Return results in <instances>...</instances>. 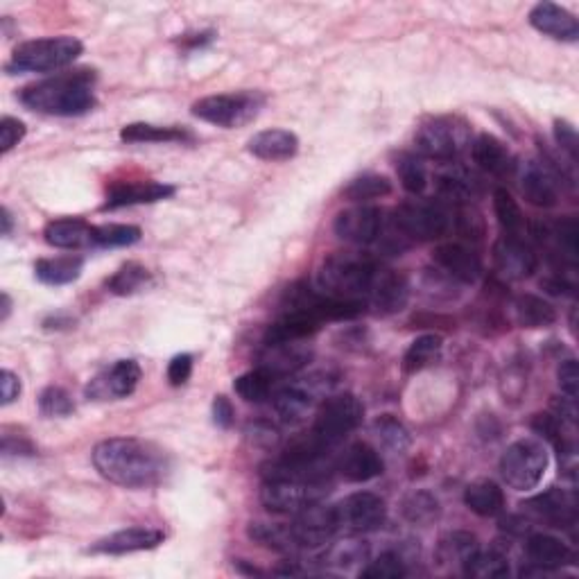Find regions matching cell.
I'll return each instance as SVG.
<instances>
[{
    "mask_svg": "<svg viewBox=\"0 0 579 579\" xmlns=\"http://www.w3.org/2000/svg\"><path fill=\"white\" fill-rule=\"evenodd\" d=\"M93 466L102 478L125 489H150L170 473L163 448L136 437H111L93 448Z\"/></svg>",
    "mask_w": 579,
    "mask_h": 579,
    "instance_id": "1",
    "label": "cell"
},
{
    "mask_svg": "<svg viewBox=\"0 0 579 579\" xmlns=\"http://www.w3.org/2000/svg\"><path fill=\"white\" fill-rule=\"evenodd\" d=\"M95 73L93 71H73L59 73L50 80L25 86L21 91V102L32 111L46 116H84L95 107Z\"/></svg>",
    "mask_w": 579,
    "mask_h": 579,
    "instance_id": "2",
    "label": "cell"
},
{
    "mask_svg": "<svg viewBox=\"0 0 579 579\" xmlns=\"http://www.w3.org/2000/svg\"><path fill=\"white\" fill-rule=\"evenodd\" d=\"M376 274L378 267L367 254L337 252L324 258L317 272V283L326 292V297L362 301L360 297L369 295Z\"/></svg>",
    "mask_w": 579,
    "mask_h": 579,
    "instance_id": "3",
    "label": "cell"
},
{
    "mask_svg": "<svg viewBox=\"0 0 579 579\" xmlns=\"http://www.w3.org/2000/svg\"><path fill=\"white\" fill-rule=\"evenodd\" d=\"M82 41L75 37L32 39L14 48L7 73H55L82 55Z\"/></svg>",
    "mask_w": 579,
    "mask_h": 579,
    "instance_id": "4",
    "label": "cell"
},
{
    "mask_svg": "<svg viewBox=\"0 0 579 579\" xmlns=\"http://www.w3.org/2000/svg\"><path fill=\"white\" fill-rule=\"evenodd\" d=\"M550 455L548 448L537 439H518L500 457V475L505 485L514 491H532L541 485L543 475L548 471Z\"/></svg>",
    "mask_w": 579,
    "mask_h": 579,
    "instance_id": "5",
    "label": "cell"
},
{
    "mask_svg": "<svg viewBox=\"0 0 579 579\" xmlns=\"http://www.w3.org/2000/svg\"><path fill=\"white\" fill-rule=\"evenodd\" d=\"M263 105L265 98L258 91L220 93L197 100L193 105V116L204 120V123L224 129H236L252 123V120L261 114Z\"/></svg>",
    "mask_w": 579,
    "mask_h": 579,
    "instance_id": "6",
    "label": "cell"
},
{
    "mask_svg": "<svg viewBox=\"0 0 579 579\" xmlns=\"http://www.w3.org/2000/svg\"><path fill=\"white\" fill-rule=\"evenodd\" d=\"M362 419H365V405H362L356 396L335 394L331 399H326L322 408H319L310 435L326 448H333L344 442V439L360 426Z\"/></svg>",
    "mask_w": 579,
    "mask_h": 579,
    "instance_id": "7",
    "label": "cell"
},
{
    "mask_svg": "<svg viewBox=\"0 0 579 579\" xmlns=\"http://www.w3.org/2000/svg\"><path fill=\"white\" fill-rule=\"evenodd\" d=\"M328 491H331V482L265 478L261 500L274 514H297L310 505L322 503Z\"/></svg>",
    "mask_w": 579,
    "mask_h": 579,
    "instance_id": "8",
    "label": "cell"
},
{
    "mask_svg": "<svg viewBox=\"0 0 579 579\" xmlns=\"http://www.w3.org/2000/svg\"><path fill=\"white\" fill-rule=\"evenodd\" d=\"M394 224L405 238L428 243L451 229V215L437 202H405L394 211Z\"/></svg>",
    "mask_w": 579,
    "mask_h": 579,
    "instance_id": "9",
    "label": "cell"
},
{
    "mask_svg": "<svg viewBox=\"0 0 579 579\" xmlns=\"http://www.w3.org/2000/svg\"><path fill=\"white\" fill-rule=\"evenodd\" d=\"M337 530L347 534H367L383 527L387 518L385 500L371 494V491H358L333 507Z\"/></svg>",
    "mask_w": 579,
    "mask_h": 579,
    "instance_id": "10",
    "label": "cell"
},
{
    "mask_svg": "<svg viewBox=\"0 0 579 579\" xmlns=\"http://www.w3.org/2000/svg\"><path fill=\"white\" fill-rule=\"evenodd\" d=\"M464 143V127L451 118H432L414 134V148L421 159L453 161L464 150Z\"/></svg>",
    "mask_w": 579,
    "mask_h": 579,
    "instance_id": "11",
    "label": "cell"
},
{
    "mask_svg": "<svg viewBox=\"0 0 579 579\" xmlns=\"http://www.w3.org/2000/svg\"><path fill=\"white\" fill-rule=\"evenodd\" d=\"M299 550H317L331 543L337 532V521L333 507L315 503L295 514V523L290 525Z\"/></svg>",
    "mask_w": 579,
    "mask_h": 579,
    "instance_id": "12",
    "label": "cell"
},
{
    "mask_svg": "<svg viewBox=\"0 0 579 579\" xmlns=\"http://www.w3.org/2000/svg\"><path fill=\"white\" fill-rule=\"evenodd\" d=\"M141 380V367L136 360H118L114 365L102 369L89 385L86 396L91 401H120L132 396Z\"/></svg>",
    "mask_w": 579,
    "mask_h": 579,
    "instance_id": "13",
    "label": "cell"
},
{
    "mask_svg": "<svg viewBox=\"0 0 579 579\" xmlns=\"http://www.w3.org/2000/svg\"><path fill=\"white\" fill-rule=\"evenodd\" d=\"M523 514H527L534 521L548 523L552 527H570L577 523V498L573 491L552 487L543 494L525 500L521 505Z\"/></svg>",
    "mask_w": 579,
    "mask_h": 579,
    "instance_id": "14",
    "label": "cell"
},
{
    "mask_svg": "<svg viewBox=\"0 0 579 579\" xmlns=\"http://www.w3.org/2000/svg\"><path fill=\"white\" fill-rule=\"evenodd\" d=\"M333 229L344 243L371 245L383 229V211L367 204L351 206V209L337 213Z\"/></svg>",
    "mask_w": 579,
    "mask_h": 579,
    "instance_id": "15",
    "label": "cell"
},
{
    "mask_svg": "<svg viewBox=\"0 0 579 579\" xmlns=\"http://www.w3.org/2000/svg\"><path fill=\"white\" fill-rule=\"evenodd\" d=\"M496 272L507 281H525L537 272L539 256L518 236H503L494 245Z\"/></svg>",
    "mask_w": 579,
    "mask_h": 579,
    "instance_id": "16",
    "label": "cell"
},
{
    "mask_svg": "<svg viewBox=\"0 0 579 579\" xmlns=\"http://www.w3.org/2000/svg\"><path fill=\"white\" fill-rule=\"evenodd\" d=\"M335 471L342 475L347 482H369L376 480L378 475H383L385 462L380 457L378 448H374L367 442H356L349 448H344V453L335 460Z\"/></svg>",
    "mask_w": 579,
    "mask_h": 579,
    "instance_id": "17",
    "label": "cell"
},
{
    "mask_svg": "<svg viewBox=\"0 0 579 579\" xmlns=\"http://www.w3.org/2000/svg\"><path fill=\"white\" fill-rule=\"evenodd\" d=\"M163 539H166V534L157 530V527L136 525L109 534V537L93 543L91 552H95V555H132V552H143L161 546Z\"/></svg>",
    "mask_w": 579,
    "mask_h": 579,
    "instance_id": "18",
    "label": "cell"
},
{
    "mask_svg": "<svg viewBox=\"0 0 579 579\" xmlns=\"http://www.w3.org/2000/svg\"><path fill=\"white\" fill-rule=\"evenodd\" d=\"M369 306L376 310L378 315H396L408 306L410 301V283L405 274L399 272H380L376 274L374 283L369 288Z\"/></svg>",
    "mask_w": 579,
    "mask_h": 579,
    "instance_id": "19",
    "label": "cell"
},
{
    "mask_svg": "<svg viewBox=\"0 0 579 579\" xmlns=\"http://www.w3.org/2000/svg\"><path fill=\"white\" fill-rule=\"evenodd\" d=\"M521 188L525 200L539 209H552L559 202L557 172L546 161H527L521 172Z\"/></svg>",
    "mask_w": 579,
    "mask_h": 579,
    "instance_id": "20",
    "label": "cell"
},
{
    "mask_svg": "<svg viewBox=\"0 0 579 579\" xmlns=\"http://www.w3.org/2000/svg\"><path fill=\"white\" fill-rule=\"evenodd\" d=\"M432 261L439 267V272L446 274L451 281L475 283L482 274L480 256L460 243L439 245L432 254Z\"/></svg>",
    "mask_w": 579,
    "mask_h": 579,
    "instance_id": "21",
    "label": "cell"
},
{
    "mask_svg": "<svg viewBox=\"0 0 579 579\" xmlns=\"http://www.w3.org/2000/svg\"><path fill=\"white\" fill-rule=\"evenodd\" d=\"M172 195H175V186L161 184V181H129V184H118L109 190L102 211H116L136 204H154L168 200Z\"/></svg>",
    "mask_w": 579,
    "mask_h": 579,
    "instance_id": "22",
    "label": "cell"
},
{
    "mask_svg": "<svg viewBox=\"0 0 579 579\" xmlns=\"http://www.w3.org/2000/svg\"><path fill=\"white\" fill-rule=\"evenodd\" d=\"M530 25L550 39L575 43L579 39V23L575 14L555 3H539L532 7Z\"/></svg>",
    "mask_w": 579,
    "mask_h": 579,
    "instance_id": "23",
    "label": "cell"
},
{
    "mask_svg": "<svg viewBox=\"0 0 579 579\" xmlns=\"http://www.w3.org/2000/svg\"><path fill=\"white\" fill-rule=\"evenodd\" d=\"M471 157L475 166L494 177H512L516 170V159L500 138L491 134H480L471 145Z\"/></svg>",
    "mask_w": 579,
    "mask_h": 579,
    "instance_id": "24",
    "label": "cell"
},
{
    "mask_svg": "<svg viewBox=\"0 0 579 579\" xmlns=\"http://www.w3.org/2000/svg\"><path fill=\"white\" fill-rule=\"evenodd\" d=\"M525 555L532 566L550 570V573L575 561L573 550L561 539L550 537V534H530L525 541Z\"/></svg>",
    "mask_w": 579,
    "mask_h": 579,
    "instance_id": "25",
    "label": "cell"
},
{
    "mask_svg": "<svg viewBox=\"0 0 579 579\" xmlns=\"http://www.w3.org/2000/svg\"><path fill=\"white\" fill-rule=\"evenodd\" d=\"M247 150L263 161H288L299 152V138L290 129H265L249 138Z\"/></svg>",
    "mask_w": 579,
    "mask_h": 579,
    "instance_id": "26",
    "label": "cell"
},
{
    "mask_svg": "<svg viewBox=\"0 0 579 579\" xmlns=\"http://www.w3.org/2000/svg\"><path fill=\"white\" fill-rule=\"evenodd\" d=\"M319 328H322V322L313 313H308L304 308H288V313L279 322L267 328L265 344L306 340V337L315 335Z\"/></svg>",
    "mask_w": 579,
    "mask_h": 579,
    "instance_id": "27",
    "label": "cell"
},
{
    "mask_svg": "<svg viewBox=\"0 0 579 579\" xmlns=\"http://www.w3.org/2000/svg\"><path fill=\"white\" fill-rule=\"evenodd\" d=\"M310 360V353L299 347L297 342H276L267 344L263 356H261V369H265L267 374H272L274 378L290 376L299 371L301 367H306V362Z\"/></svg>",
    "mask_w": 579,
    "mask_h": 579,
    "instance_id": "28",
    "label": "cell"
},
{
    "mask_svg": "<svg viewBox=\"0 0 579 579\" xmlns=\"http://www.w3.org/2000/svg\"><path fill=\"white\" fill-rule=\"evenodd\" d=\"M43 238L50 247L57 249H82L93 247V227L80 218H59L46 224Z\"/></svg>",
    "mask_w": 579,
    "mask_h": 579,
    "instance_id": "29",
    "label": "cell"
},
{
    "mask_svg": "<svg viewBox=\"0 0 579 579\" xmlns=\"http://www.w3.org/2000/svg\"><path fill=\"white\" fill-rule=\"evenodd\" d=\"M464 505L482 518H494L503 514L505 494L494 480H475L464 489Z\"/></svg>",
    "mask_w": 579,
    "mask_h": 579,
    "instance_id": "30",
    "label": "cell"
},
{
    "mask_svg": "<svg viewBox=\"0 0 579 579\" xmlns=\"http://www.w3.org/2000/svg\"><path fill=\"white\" fill-rule=\"evenodd\" d=\"M274 412L283 423L304 421L315 403V394L301 385H288L274 394Z\"/></svg>",
    "mask_w": 579,
    "mask_h": 579,
    "instance_id": "31",
    "label": "cell"
},
{
    "mask_svg": "<svg viewBox=\"0 0 579 579\" xmlns=\"http://www.w3.org/2000/svg\"><path fill=\"white\" fill-rule=\"evenodd\" d=\"M84 270L82 256H57V258H41L34 263V274L37 279L46 285H68L80 279Z\"/></svg>",
    "mask_w": 579,
    "mask_h": 579,
    "instance_id": "32",
    "label": "cell"
},
{
    "mask_svg": "<svg viewBox=\"0 0 579 579\" xmlns=\"http://www.w3.org/2000/svg\"><path fill=\"white\" fill-rule=\"evenodd\" d=\"M514 319L523 328H546L557 322V310L537 295H521L514 299Z\"/></svg>",
    "mask_w": 579,
    "mask_h": 579,
    "instance_id": "33",
    "label": "cell"
},
{
    "mask_svg": "<svg viewBox=\"0 0 579 579\" xmlns=\"http://www.w3.org/2000/svg\"><path fill=\"white\" fill-rule=\"evenodd\" d=\"M478 550L480 543L471 532L462 530L448 532L437 546V561H442L444 566H457L460 570H464L466 561H469Z\"/></svg>",
    "mask_w": 579,
    "mask_h": 579,
    "instance_id": "34",
    "label": "cell"
},
{
    "mask_svg": "<svg viewBox=\"0 0 579 579\" xmlns=\"http://www.w3.org/2000/svg\"><path fill=\"white\" fill-rule=\"evenodd\" d=\"M125 143H179L190 141V134L179 127H159L150 123H132L120 129Z\"/></svg>",
    "mask_w": 579,
    "mask_h": 579,
    "instance_id": "35",
    "label": "cell"
},
{
    "mask_svg": "<svg viewBox=\"0 0 579 579\" xmlns=\"http://www.w3.org/2000/svg\"><path fill=\"white\" fill-rule=\"evenodd\" d=\"M444 340L435 333L421 335L414 340L403 356V371L408 374H417V371L430 367L439 356H442Z\"/></svg>",
    "mask_w": 579,
    "mask_h": 579,
    "instance_id": "36",
    "label": "cell"
},
{
    "mask_svg": "<svg viewBox=\"0 0 579 579\" xmlns=\"http://www.w3.org/2000/svg\"><path fill=\"white\" fill-rule=\"evenodd\" d=\"M249 537L256 543L270 548L274 552H283V555H295L299 550L295 537H292L290 525H276V523H252L247 530Z\"/></svg>",
    "mask_w": 579,
    "mask_h": 579,
    "instance_id": "37",
    "label": "cell"
},
{
    "mask_svg": "<svg viewBox=\"0 0 579 579\" xmlns=\"http://www.w3.org/2000/svg\"><path fill=\"white\" fill-rule=\"evenodd\" d=\"M152 283V274L141 263H125L120 270L107 281V290L116 297H132Z\"/></svg>",
    "mask_w": 579,
    "mask_h": 579,
    "instance_id": "38",
    "label": "cell"
},
{
    "mask_svg": "<svg viewBox=\"0 0 579 579\" xmlns=\"http://www.w3.org/2000/svg\"><path fill=\"white\" fill-rule=\"evenodd\" d=\"M462 573L473 579H503L509 575V561L498 550H478L475 555L466 561Z\"/></svg>",
    "mask_w": 579,
    "mask_h": 579,
    "instance_id": "39",
    "label": "cell"
},
{
    "mask_svg": "<svg viewBox=\"0 0 579 579\" xmlns=\"http://www.w3.org/2000/svg\"><path fill=\"white\" fill-rule=\"evenodd\" d=\"M274 380L276 378L272 374H267L265 369L256 367L233 380V390H236L240 399L247 403H263L272 396Z\"/></svg>",
    "mask_w": 579,
    "mask_h": 579,
    "instance_id": "40",
    "label": "cell"
},
{
    "mask_svg": "<svg viewBox=\"0 0 579 579\" xmlns=\"http://www.w3.org/2000/svg\"><path fill=\"white\" fill-rule=\"evenodd\" d=\"M374 435L387 453L401 455L410 448V432L392 414H383L374 421Z\"/></svg>",
    "mask_w": 579,
    "mask_h": 579,
    "instance_id": "41",
    "label": "cell"
},
{
    "mask_svg": "<svg viewBox=\"0 0 579 579\" xmlns=\"http://www.w3.org/2000/svg\"><path fill=\"white\" fill-rule=\"evenodd\" d=\"M401 512L414 525H430L442 514V507H439V500L430 491H412V494L403 498Z\"/></svg>",
    "mask_w": 579,
    "mask_h": 579,
    "instance_id": "42",
    "label": "cell"
},
{
    "mask_svg": "<svg viewBox=\"0 0 579 579\" xmlns=\"http://www.w3.org/2000/svg\"><path fill=\"white\" fill-rule=\"evenodd\" d=\"M437 186L439 193L455 202H471L475 193H478V179L469 175L464 168H453L439 175Z\"/></svg>",
    "mask_w": 579,
    "mask_h": 579,
    "instance_id": "43",
    "label": "cell"
},
{
    "mask_svg": "<svg viewBox=\"0 0 579 579\" xmlns=\"http://www.w3.org/2000/svg\"><path fill=\"white\" fill-rule=\"evenodd\" d=\"M396 175H399L401 186L410 195H421L428 186V170L419 154H399V159H396Z\"/></svg>",
    "mask_w": 579,
    "mask_h": 579,
    "instance_id": "44",
    "label": "cell"
},
{
    "mask_svg": "<svg viewBox=\"0 0 579 579\" xmlns=\"http://www.w3.org/2000/svg\"><path fill=\"white\" fill-rule=\"evenodd\" d=\"M494 211L505 236H521V231L525 227V218L521 213V206L516 204L514 197L509 195L505 188L494 190Z\"/></svg>",
    "mask_w": 579,
    "mask_h": 579,
    "instance_id": "45",
    "label": "cell"
},
{
    "mask_svg": "<svg viewBox=\"0 0 579 579\" xmlns=\"http://www.w3.org/2000/svg\"><path fill=\"white\" fill-rule=\"evenodd\" d=\"M392 193V181L385 175H362L358 179H353L351 184L344 188V197L351 202H371L378 200V197H385Z\"/></svg>",
    "mask_w": 579,
    "mask_h": 579,
    "instance_id": "46",
    "label": "cell"
},
{
    "mask_svg": "<svg viewBox=\"0 0 579 579\" xmlns=\"http://www.w3.org/2000/svg\"><path fill=\"white\" fill-rule=\"evenodd\" d=\"M141 236V229L134 224H102V227H93V247H132Z\"/></svg>",
    "mask_w": 579,
    "mask_h": 579,
    "instance_id": "47",
    "label": "cell"
},
{
    "mask_svg": "<svg viewBox=\"0 0 579 579\" xmlns=\"http://www.w3.org/2000/svg\"><path fill=\"white\" fill-rule=\"evenodd\" d=\"M405 575H408V566H405L401 552L396 550H385L383 555L369 561V566L360 573V577L365 579H401Z\"/></svg>",
    "mask_w": 579,
    "mask_h": 579,
    "instance_id": "48",
    "label": "cell"
},
{
    "mask_svg": "<svg viewBox=\"0 0 579 579\" xmlns=\"http://www.w3.org/2000/svg\"><path fill=\"white\" fill-rule=\"evenodd\" d=\"M39 410L43 417H68V414H73L75 410V403L71 399V394H68L64 387H46L39 394Z\"/></svg>",
    "mask_w": 579,
    "mask_h": 579,
    "instance_id": "49",
    "label": "cell"
},
{
    "mask_svg": "<svg viewBox=\"0 0 579 579\" xmlns=\"http://www.w3.org/2000/svg\"><path fill=\"white\" fill-rule=\"evenodd\" d=\"M367 555H369V548L365 546V541L347 539V541L337 543V546L331 548L326 561H331V564L340 566V568H351V566L360 564V561H367Z\"/></svg>",
    "mask_w": 579,
    "mask_h": 579,
    "instance_id": "50",
    "label": "cell"
},
{
    "mask_svg": "<svg viewBox=\"0 0 579 579\" xmlns=\"http://www.w3.org/2000/svg\"><path fill=\"white\" fill-rule=\"evenodd\" d=\"M25 132H28V129H25L19 118L5 116L0 120V150H3V154L12 152L25 138Z\"/></svg>",
    "mask_w": 579,
    "mask_h": 579,
    "instance_id": "51",
    "label": "cell"
},
{
    "mask_svg": "<svg viewBox=\"0 0 579 579\" xmlns=\"http://www.w3.org/2000/svg\"><path fill=\"white\" fill-rule=\"evenodd\" d=\"M193 376V356L190 353H179L170 360L168 365V383L172 387H181L188 383V378Z\"/></svg>",
    "mask_w": 579,
    "mask_h": 579,
    "instance_id": "52",
    "label": "cell"
},
{
    "mask_svg": "<svg viewBox=\"0 0 579 579\" xmlns=\"http://www.w3.org/2000/svg\"><path fill=\"white\" fill-rule=\"evenodd\" d=\"M557 378H559V387L568 399H577L579 394V369H577V360H566L561 362L557 369Z\"/></svg>",
    "mask_w": 579,
    "mask_h": 579,
    "instance_id": "53",
    "label": "cell"
},
{
    "mask_svg": "<svg viewBox=\"0 0 579 579\" xmlns=\"http://www.w3.org/2000/svg\"><path fill=\"white\" fill-rule=\"evenodd\" d=\"M555 138L557 145L564 150L570 161H577V152H579V138H577V129L568 123V120H557L555 123Z\"/></svg>",
    "mask_w": 579,
    "mask_h": 579,
    "instance_id": "54",
    "label": "cell"
},
{
    "mask_svg": "<svg viewBox=\"0 0 579 579\" xmlns=\"http://www.w3.org/2000/svg\"><path fill=\"white\" fill-rule=\"evenodd\" d=\"M19 394H21V378L12 374L10 369H3V374H0V396H3V399H0V403L10 405L19 399Z\"/></svg>",
    "mask_w": 579,
    "mask_h": 579,
    "instance_id": "55",
    "label": "cell"
},
{
    "mask_svg": "<svg viewBox=\"0 0 579 579\" xmlns=\"http://www.w3.org/2000/svg\"><path fill=\"white\" fill-rule=\"evenodd\" d=\"M213 421H215V426H220V428H231L233 421H236V410H233V405L227 396H222V394L215 396Z\"/></svg>",
    "mask_w": 579,
    "mask_h": 579,
    "instance_id": "56",
    "label": "cell"
},
{
    "mask_svg": "<svg viewBox=\"0 0 579 579\" xmlns=\"http://www.w3.org/2000/svg\"><path fill=\"white\" fill-rule=\"evenodd\" d=\"M34 453V448L30 442H25V439H21V442H12V437L10 435H3V455H32Z\"/></svg>",
    "mask_w": 579,
    "mask_h": 579,
    "instance_id": "57",
    "label": "cell"
},
{
    "mask_svg": "<svg viewBox=\"0 0 579 579\" xmlns=\"http://www.w3.org/2000/svg\"><path fill=\"white\" fill-rule=\"evenodd\" d=\"M0 222H3V236H10L12 227H14V220H12V213L7 206H3V211H0Z\"/></svg>",
    "mask_w": 579,
    "mask_h": 579,
    "instance_id": "58",
    "label": "cell"
},
{
    "mask_svg": "<svg viewBox=\"0 0 579 579\" xmlns=\"http://www.w3.org/2000/svg\"><path fill=\"white\" fill-rule=\"evenodd\" d=\"M10 313H12V299H10V295H7V292H3V315H0V319H5L10 317Z\"/></svg>",
    "mask_w": 579,
    "mask_h": 579,
    "instance_id": "59",
    "label": "cell"
}]
</instances>
